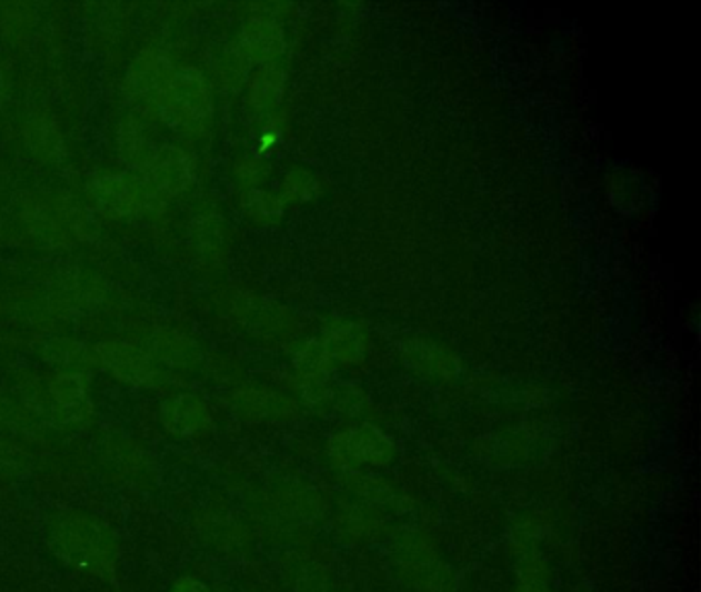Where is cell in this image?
<instances>
[{"label": "cell", "instance_id": "obj_9", "mask_svg": "<svg viewBox=\"0 0 701 592\" xmlns=\"http://www.w3.org/2000/svg\"><path fill=\"white\" fill-rule=\"evenodd\" d=\"M87 192H89V200L93 202V207L101 214L111 217V219H122V217L137 212V208L142 202V195H144V192L130 185L120 175H99L96 180H91Z\"/></svg>", "mask_w": 701, "mask_h": 592}, {"label": "cell", "instance_id": "obj_12", "mask_svg": "<svg viewBox=\"0 0 701 592\" xmlns=\"http://www.w3.org/2000/svg\"><path fill=\"white\" fill-rule=\"evenodd\" d=\"M239 410L253 420H292L299 413V405L284 393L249 389L239 393Z\"/></svg>", "mask_w": 701, "mask_h": 592}, {"label": "cell", "instance_id": "obj_23", "mask_svg": "<svg viewBox=\"0 0 701 592\" xmlns=\"http://www.w3.org/2000/svg\"><path fill=\"white\" fill-rule=\"evenodd\" d=\"M237 175H239V180L253 185V183H260L268 175V167L258 159H243L237 163Z\"/></svg>", "mask_w": 701, "mask_h": 592}, {"label": "cell", "instance_id": "obj_11", "mask_svg": "<svg viewBox=\"0 0 701 592\" xmlns=\"http://www.w3.org/2000/svg\"><path fill=\"white\" fill-rule=\"evenodd\" d=\"M323 344L328 345L333 362H340L344 367L362 364L371 348L367 331L357 323H338L326 333Z\"/></svg>", "mask_w": 701, "mask_h": 592}, {"label": "cell", "instance_id": "obj_25", "mask_svg": "<svg viewBox=\"0 0 701 592\" xmlns=\"http://www.w3.org/2000/svg\"><path fill=\"white\" fill-rule=\"evenodd\" d=\"M512 592H553L551 582H519Z\"/></svg>", "mask_w": 701, "mask_h": 592}, {"label": "cell", "instance_id": "obj_26", "mask_svg": "<svg viewBox=\"0 0 701 592\" xmlns=\"http://www.w3.org/2000/svg\"><path fill=\"white\" fill-rule=\"evenodd\" d=\"M4 103V79H2V72H0V106Z\"/></svg>", "mask_w": 701, "mask_h": 592}, {"label": "cell", "instance_id": "obj_14", "mask_svg": "<svg viewBox=\"0 0 701 592\" xmlns=\"http://www.w3.org/2000/svg\"><path fill=\"white\" fill-rule=\"evenodd\" d=\"M50 395L69 420H83L91 412L89 385L79 372H62L50 383Z\"/></svg>", "mask_w": 701, "mask_h": 592}, {"label": "cell", "instance_id": "obj_5", "mask_svg": "<svg viewBox=\"0 0 701 592\" xmlns=\"http://www.w3.org/2000/svg\"><path fill=\"white\" fill-rule=\"evenodd\" d=\"M176 69L166 54L157 50H144L132 62L126 77V89L132 99L147 108L161 110L166 103L169 87L173 83Z\"/></svg>", "mask_w": 701, "mask_h": 592}, {"label": "cell", "instance_id": "obj_24", "mask_svg": "<svg viewBox=\"0 0 701 592\" xmlns=\"http://www.w3.org/2000/svg\"><path fill=\"white\" fill-rule=\"evenodd\" d=\"M169 592H210L204 582L196 579H181L171 586Z\"/></svg>", "mask_w": 701, "mask_h": 592}, {"label": "cell", "instance_id": "obj_15", "mask_svg": "<svg viewBox=\"0 0 701 592\" xmlns=\"http://www.w3.org/2000/svg\"><path fill=\"white\" fill-rule=\"evenodd\" d=\"M287 89V74L276 64H263L251 74L248 84L249 106L253 110H274L280 106Z\"/></svg>", "mask_w": 701, "mask_h": 592}, {"label": "cell", "instance_id": "obj_1", "mask_svg": "<svg viewBox=\"0 0 701 592\" xmlns=\"http://www.w3.org/2000/svg\"><path fill=\"white\" fill-rule=\"evenodd\" d=\"M50 548L74 568L99 576H113L118 548L110 531L83 514H67L50 529Z\"/></svg>", "mask_w": 701, "mask_h": 592}, {"label": "cell", "instance_id": "obj_19", "mask_svg": "<svg viewBox=\"0 0 701 592\" xmlns=\"http://www.w3.org/2000/svg\"><path fill=\"white\" fill-rule=\"evenodd\" d=\"M321 193V180L307 169H294L282 181V202H307Z\"/></svg>", "mask_w": 701, "mask_h": 592}, {"label": "cell", "instance_id": "obj_22", "mask_svg": "<svg viewBox=\"0 0 701 592\" xmlns=\"http://www.w3.org/2000/svg\"><path fill=\"white\" fill-rule=\"evenodd\" d=\"M369 408V400H367V393H362L360 389H336L333 393V410H338L344 415L350 418H360L364 415V410Z\"/></svg>", "mask_w": 701, "mask_h": 592}, {"label": "cell", "instance_id": "obj_17", "mask_svg": "<svg viewBox=\"0 0 701 592\" xmlns=\"http://www.w3.org/2000/svg\"><path fill=\"white\" fill-rule=\"evenodd\" d=\"M118 144H120V154H122L126 163L138 167V169H144L149 165L152 152L157 151V149H152L149 138L137 120L122 122L120 132H118Z\"/></svg>", "mask_w": 701, "mask_h": 592}, {"label": "cell", "instance_id": "obj_3", "mask_svg": "<svg viewBox=\"0 0 701 592\" xmlns=\"http://www.w3.org/2000/svg\"><path fill=\"white\" fill-rule=\"evenodd\" d=\"M330 455L331 461L346 471L387 468L395 459V442L371 424L350 427L331 437Z\"/></svg>", "mask_w": 701, "mask_h": 592}, {"label": "cell", "instance_id": "obj_13", "mask_svg": "<svg viewBox=\"0 0 701 592\" xmlns=\"http://www.w3.org/2000/svg\"><path fill=\"white\" fill-rule=\"evenodd\" d=\"M161 420L169 432L179 434V437H188V434H196V432L204 430L210 415H208L207 405L198 398L178 395V398L163 403Z\"/></svg>", "mask_w": 701, "mask_h": 592}, {"label": "cell", "instance_id": "obj_4", "mask_svg": "<svg viewBox=\"0 0 701 592\" xmlns=\"http://www.w3.org/2000/svg\"><path fill=\"white\" fill-rule=\"evenodd\" d=\"M395 562L401 576L420 592H447L451 589V572L439 560V553L422 535H401L395 541Z\"/></svg>", "mask_w": 701, "mask_h": 592}, {"label": "cell", "instance_id": "obj_8", "mask_svg": "<svg viewBox=\"0 0 701 592\" xmlns=\"http://www.w3.org/2000/svg\"><path fill=\"white\" fill-rule=\"evenodd\" d=\"M284 50V33L272 17H251L239 36V54L246 62L270 64Z\"/></svg>", "mask_w": 701, "mask_h": 592}, {"label": "cell", "instance_id": "obj_2", "mask_svg": "<svg viewBox=\"0 0 701 592\" xmlns=\"http://www.w3.org/2000/svg\"><path fill=\"white\" fill-rule=\"evenodd\" d=\"M166 122L193 137H200L212 122V96L200 70L186 67L176 70L166 103L161 108Z\"/></svg>", "mask_w": 701, "mask_h": 592}, {"label": "cell", "instance_id": "obj_10", "mask_svg": "<svg viewBox=\"0 0 701 592\" xmlns=\"http://www.w3.org/2000/svg\"><path fill=\"white\" fill-rule=\"evenodd\" d=\"M97 359L101 364L122 379L126 383L134 385H149L154 381V369L151 359L144 357L138 348L128 344H99L97 345Z\"/></svg>", "mask_w": 701, "mask_h": 592}, {"label": "cell", "instance_id": "obj_21", "mask_svg": "<svg viewBox=\"0 0 701 592\" xmlns=\"http://www.w3.org/2000/svg\"><path fill=\"white\" fill-rule=\"evenodd\" d=\"M46 357L56 364H62V367H81V364L89 367L91 364V357L87 354V348L83 344L70 342V340L50 342L46 345Z\"/></svg>", "mask_w": 701, "mask_h": 592}, {"label": "cell", "instance_id": "obj_16", "mask_svg": "<svg viewBox=\"0 0 701 592\" xmlns=\"http://www.w3.org/2000/svg\"><path fill=\"white\" fill-rule=\"evenodd\" d=\"M292 364L299 372V379L323 381L333 369V359H331L328 345L323 344V340H309L294 354Z\"/></svg>", "mask_w": 701, "mask_h": 592}, {"label": "cell", "instance_id": "obj_6", "mask_svg": "<svg viewBox=\"0 0 701 592\" xmlns=\"http://www.w3.org/2000/svg\"><path fill=\"white\" fill-rule=\"evenodd\" d=\"M147 188L161 195H178L192 185L196 178L193 159L179 147H161L152 152L149 165L144 167Z\"/></svg>", "mask_w": 701, "mask_h": 592}, {"label": "cell", "instance_id": "obj_7", "mask_svg": "<svg viewBox=\"0 0 701 592\" xmlns=\"http://www.w3.org/2000/svg\"><path fill=\"white\" fill-rule=\"evenodd\" d=\"M399 357L410 371L430 381H453L461 371V362L453 350L428 338L403 342L399 345Z\"/></svg>", "mask_w": 701, "mask_h": 592}, {"label": "cell", "instance_id": "obj_18", "mask_svg": "<svg viewBox=\"0 0 701 592\" xmlns=\"http://www.w3.org/2000/svg\"><path fill=\"white\" fill-rule=\"evenodd\" d=\"M26 140L29 149L42 159H58L64 154V140L60 130L48 118H33L26 126Z\"/></svg>", "mask_w": 701, "mask_h": 592}, {"label": "cell", "instance_id": "obj_20", "mask_svg": "<svg viewBox=\"0 0 701 592\" xmlns=\"http://www.w3.org/2000/svg\"><path fill=\"white\" fill-rule=\"evenodd\" d=\"M243 207L249 212V217L258 221H276L284 212V202L280 195L263 190H249L243 200Z\"/></svg>", "mask_w": 701, "mask_h": 592}]
</instances>
